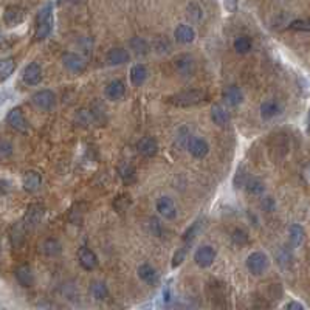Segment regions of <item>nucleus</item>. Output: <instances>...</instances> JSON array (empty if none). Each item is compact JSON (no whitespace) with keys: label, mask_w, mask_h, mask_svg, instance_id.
Segmentation results:
<instances>
[{"label":"nucleus","mask_w":310,"mask_h":310,"mask_svg":"<svg viewBox=\"0 0 310 310\" xmlns=\"http://www.w3.org/2000/svg\"><path fill=\"white\" fill-rule=\"evenodd\" d=\"M288 233H290V242L293 246H299L304 240V228L301 225H292L290 230H288Z\"/></svg>","instance_id":"nucleus-32"},{"label":"nucleus","mask_w":310,"mask_h":310,"mask_svg":"<svg viewBox=\"0 0 310 310\" xmlns=\"http://www.w3.org/2000/svg\"><path fill=\"white\" fill-rule=\"evenodd\" d=\"M118 172H119V177L122 178L124 183L129 184V183H132L135 180V169L131 166V164H121Z\"/></svg>","instance_id":"nucleus-34"},{"label":"nucleus","mask_w":310,"mask_h":310,"mask_svg":"<svg viewBox=\"0 0 310 310\" xmlns=\"http://www.w3.org/2000/svg\"><path fill=\"white\" fill-rule=\"evenodd\" d=\"M44 206L40 203H31L28 208H27V213H25V223L30 225V226H34L37 225L40 220L44 217Z\"/></svg>","instance_id":"nucleus-15"},{"label":"nucleus","mask_w":310,"mask_h":310,"mask_svg":"<svg viewBox=\"0 0 310 310\" xmlns=\"http://www.w3.org/2000/svg\"><path fill=\"white\" fill-rule=\"evenodd\" d=\"M155 208H157V211H158V214L161 217L168 219V220H171V219H174L177 216V208H175L172 199H169L166 196H163V197H160L157 200Z\"/></svg>","instance_id":"nucleus-9"},{"label":"nucleus","mask_w":310,"mask_h":310,"mask_svg":"<svg viewBox=\"0 0 310 310\" xmlns=\"http://www.w3.org/2000/svg\"><path fill=\"white\" fill-rule=\"evenodd\" d=\"M13 152H14L13 144L7 140H0V158L7 160L13 155Z\"/></svg>","instance_id":"nucleus-37"},{"label":"nucleus","mask_w":310,"mask_h":310,"mask_svg":"<svg viewBox=\"0 0 310 310\" xmlns=\"http://www.w3.org/2000/svg\"><path fill=\"white\" fill-rule=\"evenodd\" d=\"M16 69V62L13 57H0V81L8 79Z\"/></svg>","instance_id":"nucleus-27"},{"label":"nucleus","mask_w":310,"mask_h":310,"mask_svg":"<svg viewBox=\"0 0 310 310\" xmlns=\"http://www.w3.org/2000/svg\"><path fill=\"white\" fill-rule=\"evenodd\" d=\"M174 37H175V40L178 44H191L193 40L196 39V31L191 25L181 24L175 28Z\"/></svg>","instance_id":"nucleus-16"},{"label":"nucleus","mask_w":310,"mask_h":310,"mask_svg":"<svg viewBox=\"0 0 310 310\" xmlns=\"http://www.w3.org/2000/svg\"><path fill=\"white\" fill-rule=\"evenodd\" d=\"M186 146H188V151L190 154L194 157V158H205L210 152V144L205 138H199V137H191L188 138V143H186Z\"/></svg>","instance_id":"nucleus-5"},{"label":"nucleus","mask_w":310,"mask_h":310,"mask_svg":"<svg viewBox=\"0 0 310 310\" xmlns=\"http://www.w3.org/2000/svg\"><path fill=\"white\" fill-rule=\"evenodd\" d=\"M199 230H200V222H194L191 228L184 233V236H183V243H184L183 246H184V248L193 243V240L196 239V236H197Z\"/></svg>","instance_id":"nucleus-35"},{"label":"nucleus","mask_w":310,"mask_h":310,"mask_svg":"<svg viewBox=\"0 0 310 310\" xmlns=\"http://www.w3.org/2000/svg\"><path fill=\"white\" fill-rule=\"evenodd\" d=\"M131 48L137 53V54H146L149 53V44L148 40H144L143 37H134L131 40Z\"/></svg>","instance_id":"nucleus-33"},{"label":"nucleus","mask_w":310,"mask_h":310,"mask_svg":"<svg viewBox=\"0 0 310 310\" xmlns=\"http://www.w3.org/2000/svg\"><path fill=\"white\" fill-rule=\"evenodd\" d=\"M279 113H281V106H279V102H276L275 99H267L261 104L262 119H272Z\"/></svg>","instance_id":"nucleus-20"},{"label":"nucleus","mask_w":310,"mask_h":310,"mask_svg":"<svg viewBox=\"0 0 310 310\" xmlns=\"http://www.w3.org/2000/svg\"><path fill=\"white\" fill-rule=\"evenodd\" d=\"M290 28L295 31H308L310 33V19H296L290 24Z\"/></svg>","instance_id":"nucleus-38"},{"label":"nucleus","mask_w":310,"mask_h":310,"mask_svg":"<svg viewBox=\"0 0 310 310\" xmlns=\"http://www.w3.org/2000/svg\"><path fill=\"white\" fill-rule=\"evenodd\" d=\"M223 101L226 102L228 106H239L240 102L243 101V93L237 86H230L223 90Z\"/></svg>","instance_id":"nucleus-19"},{"label":"nucleus","mask_w":310,"mask_h":310,"mask_svg":"<svg viewBox=\"0 0 310 310\" xmlns=\"http://www.w3.org/2000/svg\"><path fill=\"white\" fill-rule=\"evenodd\" d=\"M148 79V69L143 64H135L131 69V82L135 87H140L144 84V81Z\"/></svg>","instance_id":"nucleus-23"},{"label":"nucleus","mask_w":310,"mask_h":310,"mask_svg":"<svg viewBox=\"0 0 310 310\" xmlns=\"http://www.w3.org/2000/svg\"><path fill=\"white\" fill-rule=\"evenodd\" d=\"M137 148L143 157H154L158 152V143L152 137H144L138 141Z\"/></svg>","instance_id":"nucleus-14"},{"label":"nucleus","mask_w":310,"mask_h":310,"mask_svg":"<svg viewBox=\"0 0 310 310\" xmlns=\"http://www.w3.org/2000/svg\"><path fill=\"white\" fill-rule=\"evenodd\" d=\"M188 16H190L191 19H194L196 22H199V20L202 19V10H200V7L196 5V4H191V5L188 7Z\"/></svg>","instance_id":"nucleus-40"},{"label":"nucleus","mask_w":310,"mask_h":310,"mask_svg":"<svg viewBox=\"0 0 310 310\" xmlns=\"http://www.w3.org/2000/svg\"><path fill=\"white\" fill-rule=\"evenodd\" d=\"M186 250H188V248H184V246H181L180 250H177V253L174 255V259H172V267H174V268L178 267V265L184 261V258H186Z\"/></svg>","instance_id":"nucleus-41"},{"label":"nucleus","mask_w":310,"mask_h":310,"mask_svg":"<svg viewBox=\"0 0 310 310\" xmlns=\"http://www.w3.org/2000/svg\"><path fill=\"white\" fill-rule=\"evenodd\" d=\"M233 242L237 243V245H245V243L248 242V234H246L243 230L237 228V230H234V233H233Z\"/></svg>","instance_id":"nucleus-39"},{"label":"nucleus","mask_w":310,"mask_h":310,"mask_svg":"<svg viewBox=\"0 0 310 310\" xmlns=\"http://www.w3.org/2000/svg\"><path fill=\"white\" fill-rule=\"evenodd\" d=\"M304 178L310 183V164H307L305 169H304Z\"/></svg>","instance_id":"nucleus-46"},{"label":"nucleus","mask_w":310,"mask_h":310,"mask_svg":"<svg viewBox=\"0 0 310 310\" xmlns=\"http://www.w3.org/2000/svg\"><path fill=\"white\" fill-rule=\"evenodd\" d=\"M151 228H152L154 234H157V236L161 234V226H160V222H158L157 219H152V220H151Z\"/></svg>","instance_id":"nucleus-43"},{"label":"nucleus","mask_w":310,"mask_h":310,"mask_svg":"<svg viewBox=\"0 0 310 310\" xmlns=\"http://www.w3.org/2000/svg\"><path fill=\"white\" fill-rule=\"evenodd\" d=\"M175 67L180 73L183 75H190L194 72V59L190 54H180L175 59Z\"/></svg>","instance_id":"nucleus-24"},{"label":"nucleus","mask_w":310,"mask_h":310,"mask_svg":"<svg viewBox=\"0 0 310 310\" xmlns=\"http://www.w3.org/2000/svg\"><path fill=\"white\" fill-rule=\"evenodd\" d=\"M308 124H310V113H308Z\"/></svg>","instance_id":"nucleus-47"},{"label":"nucleus","mask_w":310,"mask_h":310,"mask_svg":"<svg viewBox=\"0 0 310 310\" xmlns=\"http://www.w3.org/2000/svg\"><path fill=\"white\" fill-rule=\"evenodd\" d=\"M24 240H25V228L22 223H17L11 230V242L14 246H20L24 243Z\"/></svg>","instance_id":"nucleus-30"},{"label":"nucleus","mask_w":310,"mask_h":310,"mask_svg":"<svg viewBox=\"0 0 310 310\" xmlns=\"http://www.w3.org/2000/svg\"><path fill=\"white\" fill-rule=\"evenodd\" d=\"M285 308H295V310H302L304 305L301 302H296V301H290L288 304H285Z\"/></svg>","instance_id":"nucleus-45"},{"label":"nucleus","mask_w":310,"mask_h":310,"mask_svg":"<svg viewBox=\"0 0 310 310\" xmlns=\"http://www.w3.org/2000/svg\"><path fill=\"white\" fill-rule=\"evenodd\" d=\"M90 295L96 299V301H104L107 299L109 296V288L104 282H99V281H95L92 282L90 285Z\"/></svg>","instance_id":"nucleus-26"},{"label":"nucleus","mask_w":310,"mask_h":310,"mask_svg":"<svg viewBox=\"0 0 310 310\" xmlns=\"http://www.w3.org/2000/svg\"><path fill=\"white\" fill-rule=\"evenodd\" d=\"M205 96L206 93L203 90H184V92L172 95L169 101L174 106H178V107H190V106H196L199 102H202Z\"/></svg>","instance_id":"nucleus-2"},{"label":"nucleus","mask_w":310,"mask_h":310,"mask_svg":"<svg viewBox=\"0 0 310 310\" xmlns=\"http://www.w3.org/2000/svg\"><path fill=\"white\" fill-rule=\"evenodd\" d=\"M129 205H131V196H128V194H121L118 199H115V202H113V208H115L116 211L122 213L124 210L128 208Z\"/></svg>","instance_id":"nucleus-36"},{"label":"nucleus","mask_w":310,"mask_h":310,"mask_svg":"<svg viewBox=\"0 0 310 310\" xmlns=\"http://www.w3.org/2000/svg\"><path fill=\"white\" fill-rule=\"evenodd\" d=\"M53 30V5L47 4L39 11L36 19V33L34 40H44Z\"/></svg>","instance_id":"nucleus-1"},{"label":"nucleus","mask_w":310,"mask_h":310,"mask_svg":"<svg viewBox=\"0 0 310 310\" xmlns=\"http://www.w3.org/2000/svg\"><path fill=\"white\" fill-rule=\"evenodd\" d=\"M124 93H126V86H124L122 81H119V79L110 81L106 87V96L110 101H119L124 96Z\"/></svg>","instance_id":"nucleus-18"},{"label":"nucleus","mask_w":310,"mask_h":310,"mask_svg":"<svg viewBox=\"0 0 310 310\" xmlns=\"http://www.w3.org/2000/svg\"><path fill=\"white\" fill-rule=\"evenodd\" d=\"M246 268L252 275H262L268 268V256L262 252H253L246 258Z\"/></svg>","instance_id":"nucleus-3"},{"label":"nucleus","mask_w":310,"mask_h":310,"mask_svg":"<svg viewBox=\"0 0 310 310\" xmlns=\"http://www.w3.org/2000/svg\"><path fill=\"white\" fill-rule=\"evenodd\" d=\"M138 276H140L141 281H144L146 284H151V285L158 281V273H157V270H155L152 265H149V264H141V265L138 267Z\"/></svg>","instance_id":"nucleus-22"},{"label":"nucleus","mask_w":310,"mask_h":310,"mask_svg":"<svg viewBox=\"0 0 310 310\" xmlns=\"http://www.w3.org/2000/svg\"><path fill=\"white\" fill-rule=\"evenodd\" d=\"M42 252H44L47 256H57V255L62 252V245H60V242H59L57 239L50 237V239L44 240V243H42Z\"/></svg>","instance_id":"nucleus-28"},{"label":"nucleus","mask_w":310,"mask_h":310,"mask_svg":"<svg viewBox=\"0 0 310 310\" xmlns=\"http://www.w3.org/2000/svg\"><path fill=\"white\" fill-rule=\"evenodd\" d=\"M129 51L124 50V48H112L109 53H107V62L110 66H122L126 64L129 60Z\"/></svg>","instance_id":"nucleus-21"},{"label":"nucleus","mask_w":310,"mask_h":310,"mask_svg":"<svg viewBox=\"0 0 310 310\" xmlns=\"http://www.w3.org/2000/svg\"><path fill=\"white\" fill-rule=\"evenodd\" d=\"M14 276L17 279V282L22 285V287H33L34 284V275L31 272V268L28 265H20L16 268V272H14Z\"/></svg>","instance_id":"nucleus-17"},{"label":"nucleus","mask_w":310,"mask_h":310,"mask_svg":"<svg viewBox=\"0 0 310 310\" xmlns=\"http://www.w3.org/2000/svg\"><path fill=\"white\" fill-rule=\"evenodd\" d=\"M234 50L237 51V53H240V54H245V53H248L252 50V39L250 37H246V36H237L236 39H234Z\"/></svg>","instance_id":"nucleus-29"},{"label":"nucleus","mask_w":310,"mask_h":310,"mask_svg":"<svg viewBox=\"0 0 310 310\" xmlns=\"http://www.w3.org/2000/svg\"><path fill=\"white\" fill-rule=\"evenodd\" d=\"M7 122L10 124V126L19 132H27L28 131V121L25 119L22 110H20L19 107H14L8 112L7 115Z\"/></svg>","instance_id":"nucleus-8"},{"label":"nucleus","mask_w":310,"mask_h":310,"mask_svg":"<svg viewBox=\"0 0 310 310\" xmlns=\"http://www.w3.org/2000/svg\"><path fill=\"white\" fill-rule=\"evenodd\" d=\"M25 19V11L20 7H8L4 13V20L8 27H16L19 24H22Z\"/></svg>","instance_id":"nucleus-12"},{"label":"nucleus","mask_w":310,"mask_h":310,"mask_svg":"<svg viewBox=\"0 0 310 310\" xmlns=\"http://www.w3.org/2000/svg\"><path fill=\"white\" fill-rule=\"evenodd\" d=\"M214 259H216V250L211 245H202L194 253V261L202 268H208L210 265H213Z\"/></svg>","instance_id":"nucleus-4"},{"label":"nucleus","mask_w":310,"mask_h":310,"mask_svg":"<svg viewBox=\"0 0 310 310\" xmlns=\"http://www.w3.org/2000/svg\"><path fill=\"white\" fill-rule=\"evenodd\" d=\"M78 259H79L81 267L84 268V270H89V272L93 270V268H96V265H98V256L95 255V252H92L90 248H87V246L81 248Z\"/></svg>","instance_id":"nucleus-13"},{"label":"nucleus","mask_w":310,"mask_h":310,"mask_svg":"<svg viewBox=\"0 0 310 310\" xmlns=\"http://www.w3.org/2000/svg\"><path fill=\"white\" fill-rule=\"evenodd\" d=\"M225 8L231 13H234L237 8V0H225Z\"/></svg>","instance_id":"nucleus-44"},{"label":"nucleus","mask_w":310,"mask_h":310,"mask_svg":"<svg viewBox=\"0 0 310 310\" xmlns=\"http://www.w3.org/2000/svg\"><path fill=\"white\" fill-rule=\"evenodd\" d=\"M31 99L34 102V106L42 110H50L56 104V95L51 90H39L33 95Z\"/></svg>","instance_id":"nucleus-6"},{"label":"nucleus","mask_w":310,"mask_h":310,"mask_svg":"<svg viewBox=\"0 0 310 310\" xmlns=\"http://www.w3.org/2000/svg\"><path fill=\"white\" fill-rule=\"evenodd\" d=\"M22 79L28 86H37L39 82L42 81V69H40L37 62H31V64L25 67L22 73Z\"/></svg>","instance_id":"nucleus-10"},{"label":"nucleus","mask_w":310,"mask_h":310,"mask_svg":"<svg viewBox=\"0 0 310 310\" xmlns=\"http://www.w3.org/2000/svg\"><path fill=\"white\" fill-rule=\"evenodd\" d=\"M10 193V181L0 178V196H5Z\"/></svg>","instance_id":"nucleus-42"},{"label":"nucleus","mask_w":310,"mask_h":310,"mask_svg":"<svg viewBox=\"0 0 310 310\" xmlns=\"http://www.w3.org/2000/svg\"><path fill=\"white\" fill-rule=\"evenodd\" d=\"M211 119L214 121V124H217V126H225V124L230 121V115L225 110L223 106L216 104L211 109Z\"/></svg>","instance_id":"nucleus-25"},{"label":"nucleus","mask_w":310,"mask_h":310,"mask_svg":"<svg viewBox=\"0 0 310 310\" xmlns=\"http://www.w3.org/2000/svg\"><path fill=\"white\" fill-rule=\"evenodd\" d=\"M62 66L73 73H81L87 67L84 57H81L76 53H66L64 56H62Z\"/></svg>","instance_id":"nucleus-7"},{"label":"nucleus","mask_w":310,"mask_h":310,"mask_svg":"<svg viewBox=\"0 0 310 310\" xmlns=\"http://www.w3.org/2000/svg\"><path fill=\"white\" fill-rule=\"evenodd\" d=\"M245 188H246L248 193L253 194V196H259L265 191V186L259 178H248L245 181Z\"/></svg>","instance_id":"nucleus-31"},{"label":"nucleus","mask_w":310,"mask_h":310,"mask_svg":"<svg viewBox=\"0 0 310 310\" xmlns=\"http://www.w3.org/2000/svg\"><path fill=\"white\" fill-rule=\"evenodd\" d=\"M22 186L27 193H37L42 186V175L37 171H28L22 177Z\"/></svg>","instance_id":"nucleus-11"}]
</instances>
